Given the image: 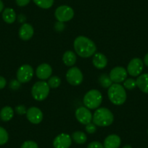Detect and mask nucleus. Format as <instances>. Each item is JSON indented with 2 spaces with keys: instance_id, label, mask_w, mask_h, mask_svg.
Masks as SVG:
<instances>
[{
  "instance_id": "nucleus-32",
  "label": "nucleus",
  "mask_w": 148,
  "mask_h": 148,
  "mask_svg": "<svg viewBox=\"0 0 148 148\" xmlns=\"http://www.w3.org/2000/svg\"><path fill=\"white\" fill-rule=\"evenodd\" d=\"M87 148H105V147H104L103 145H102L101 142L95 141V142H90V143L88 145Z\"/></svg>"
},
{
  "instance_id": "nucleus-27",
  "label": "nucleus",
  "mask_w": 148,
  "mask_h": 148,
  "mask_svg": "<svg viewBox=\"0 0 148 148\" xmlns=\"http://www.w3.org/2000/svg\"><path fill=\"white\" fill-rule=\"evenodd\" d=\"M136 86V80L133 79H128L123 82V87L129 90L134 89Z\"/></svg>"
},
{
  "instance_id": "nucleus-36",
  "label": "nucleus",
  "mask_w": 148,
  "mask_h": 148,
  "mask_svg": "<svg viewBox=\"0 0 148 148\" xmlns=\"http://www.w3.org/2000/svg\"><path fill=\"white\" fill-rule=\"evenodd\" d=\"M18 21H19V23H24L25 21H26V18H25L24 15H20L19 16H18Z\"/></svg>"
},
{
  "instance_id": "nucleus-4",
  "label": "nucleus",
  "mask_w": 148,
  "mask_h": 148,
  "mask_svg": "<svg viewBox=\"0 0 148 148\" xmlns=\"http://www.w3.org/2000/svg\"><path fill=\"white\" fill-rule=\"evenodd\" d=\"M84 104L89 109H97L100 106L102 102V95L97 89H91L84 97Z\"/></svg>"
},
{
  "instance_id": "nucleus-13",
  "label": "nucleus",
  "mask_w": 148,
  "mask_h": 148,
  "mask_svg": "<svg viewBox=\"0 0 148 148\" xmlns=\"http://www.w3.org/2000/svg\"><path fill=\"white\" fill-rule=\"evenodd\" d=\"M72 144V138L68 134L62 133L57 136L53 141L55 148H69Z\"/></svg>"
},
{
  "instance_id": "nucleus-1",
  "label": "nucleus",
  "mask_w": 148,
  "mask_h": 148,
  "mask_svg": "<svg viewBox=\"0 0 148 148\" xmlns=\"http://www.w3.org/2000/svg\"><path fill=\"white\" fill-rule=\"evenodd\" d=\"M74 50L80 57L88 58L95 54L97 47L93 41L84 36H79L73 42Z\"/></svg>"
},
{
  "instance_id": "nucleus-22",
  "label": "nucleus",
  "mask_w": 148,
  "mask_h": 148,
  "mask_svg": "<svg viewBox=\"0 0 148 148\" xmlns=\"http://www.w3.org/2000/svg\"><path fill=\"white\" fill-rule=\"evenodd\" d=\"M71 138L76 143L79 144V145H83L87 140V136L86 134L82 132H75L73 133Z\"/></svg>"
},
{
  "instance_id": "nucleus-23",
  "label": "nucleus",
  "mask_w": 148,
  "mask_h": 148,
  "mask_svg": "<svg viewBox=\"0 0 148 148\" xmlns=\"http://www.w3.org/2000/svg\"><path fill=\"white\" fill-rule=\"evenodd\" d=\"M99 82L103 88H109L113 84V82L110 78L109 75H108L107 73H103L99 76Z\"/></svg>"
},
{
  "instance_id": "nucleus-26",
  "label": "nucleus",
  "mask_w": 148,
  "mask_h": 148,
  "mask_svg": "<svg viewBox=\"0 0 148 148\" xmlns=\"http://www.w3.org/2000/svg\"><path fill=\"white\" fill-rule=\"evenodd\" d=\"M9 139V135L6 129L0 126V145H3L8 142Z\"/></svg>"
},
{
  "instance_id": "nucleus-28",
  "label": "nucleus",
  "mask_w": 148,
  "mask_h": 148,
  "mask_svg": "<svg viewBox=\"0 0 148 148\" xmlns=\"http://www.w3.org/2000/svg\"><path fill=\"white\" fill-rule=\"evenodd\" d=\"M21 148H39L38 145L34 141H25L21 145Z\"/></svg>"
},
{
  "instance_id": "nucleus-31",
  "label": "nucleus",
  "mask_w": 148,
  "mask_h": 148,
  "mask_svg": "<svg viewBox=\"0 0 148 148\" xmlns=\"http://www.w3.org/2000/svg\"><path fill=\"white\" fill-rule=\"evenodd\" d=\"M21 82H19L16 79H12L10 83V88L12 89V90H17L21 86Z\"/></svg>"
},
{
  "instance_id": "nucleus-30",
  "label": "nucleus",
  "mask_w": 148,
  "mask_h": 148,
  "mask_svg": "<svg viewBox=\"0 0 148 148\" xmlns=\"http://www.w3.org/2000/svg\"><path fill=\"white\" fill-rule=\"evenodd\" d=\"M85 130L87 133L89 134H94L97 131V126L95 123H89L88 124L86 125V127H85Z\"/></svg>"
},
{
  "instance_id": "nucleus-17",
  "label": "nucleus",
  "mask_w": 148,
  "mask_h": 148,
  "mask_svg": "<svg viewBox=\"0 0 148 148\" xmlns=\"http://www.w3.org/2000/svg\"><path fill=\"white\" fill-rule=\"evenodd\" d=\"M92 63L94 66L97 69H103L107 66L108 59L105 55L97 52L94 55L92 58Z\"/></svg>"
},
{
  "instance_id": "nucleus-11",
  "label": "nucleus",
  "mask_w": 148,
  "mask_h": 148,
  "mask_svg": "<svg viewBox=\"0 0 148 148\" xmlns=\"http://www.w3.org/2000/svg\"><path fill=\"white\" fill-rule=\"evenodd\" d=\"M76 118L78 121L82 124L86 125L91 123L92 120V115L89 108L86 107H80L76 110Z\"/></svg>"
},
{
  "instance_id": "nucleus-29",
  "label": "nucleus",
  "mask_w": 148,
  "mask_h": 148,
  "mask_svg": "<svg viewBox=\"0 0 148 148\" xmlns=\"http://www.w3.org/2000/svg\"><path fill=\"white\" fill-rule=\"evenodd\" d=\"M15 112H16L17 114L20 115V116L25 115V114H26V113H27L26 108H25V107L23 105H18V106L15 107Z\"/></svg>"
},
{
  "instance_id": "nucleus-38",
  "label": "nucleus",
  "mask_w": 148,
  "mask_h": 148,
  "mask_svg": "<svg viewBox=\"0 0 148 148\" xmlns=\"http://www.w3.org/2000/svg\"><path fill=\"white\" fill-rule=\"evenodd\" d=\"M4 10V3L2 0H0V12H2V11Z\"/></svg>"
},
{
  "instance_id": "nucleus-34",
  "label": "nucleus",
  "mask_w": 148,
  "mask_h": 148,
  "mask_svg": "<svg viewBox=\"0 0 148 148\" xmlns=\"http://www.w3.org/2000/svg\"><path fill=\"white\" fill-rule=\"evenodd\" d=\"M31 0H15L16 4L20 7H25L29 4Z\"/></svg>"
},
{
  "instance_id": "nucleus-14",
  "label": "nucleus",
  "mask_w": 148,
  "mask_h": 148,
  "mask_svg": "<svg viewBox=\"0 0 148 148\" xmlns=\"http://www.w3.org/2000/svg\"><path fill=\"white\" fill-rule=\"evenodd\" d=\"M52 68L47 63H42L37 67L36 70V76L41 80H47L49 79L52 75Z\"/></svg>"
},
{
  "instance_id": "nucleus-37",
  "label": "nucleus",
  "mask_w": 148,
  "mask_h": 148,
  "mask_svg": "<svg viewBox=\"0 0 148 148\" xmlns=\"http://www.w3.org/2000/svg\"><path fill=\"white\" fill-rule=\"evenodd\" d=\"M144 63L145 64V65L148 67V53L144 58Z\"/></svg>"
},
{
  "instance_id": "nucleus-16",
  "label": "nucleus",
  "mask_w": 148,
  "mask_h": 148,
  "mask_svg": "<svg viewBox=\"0 0 148 148\" xmlns=\"http://www.w3.org/2000/svg\"><path fill=\"white\" fill-rule=\"evenodd\" d=\"M121 144L120 136L116 134H110L105 138L104 141L105 148H119Z\"/></svg>"
},
{
  "instance_id": "nucleus-6",
  "label": "nucleus",
  "mask_w": 148,
  "mask_h": 148,
  "mask_svg": "<svg viewBox=\"0 0 148 148\" xmlns=\"http://www.w3.org/2000/svg\"><path fill=\"white\" fill-rule=\"evenodd\" d=\"M55 16L60 22H68L73 18L74 11L68 5H62L55 10Z\"/></svg>"
},
{
  "instance_id": "nucleus-39",
  "label": "nucleus",
  "mask_w": 148,
  "mask_h": 148,
  "mask_svg": "<svg viewBox=\"0 0 148 148\" xmlns=\"http://www.w3.org/2000/svg\"><path fill=\"white\" fill-rule=\"evenodd\" d=\"M123 148H132V146H131V145H124V146L123 147Z\"/></svg>"
},
{
  "instance_id": "nucleus-7",
  "label": "nucleus",
  "mask_w": 148,
  "mask_h": 148,
  "mask_svg": "<svg viewBox=\"0 0 148 148\" xmlns=\"http://www.w3.org/2000/svg\"><path fill=\"white\" fill-rule=\"evenodd\" d=\"M83 74L81 70L77 67H72L66 73V79L72 86H79L83 82Z\"/></svg>"
},
{
  "instance_id": "nucleus-18",
  "label": "nucleus",
  "mask_w": 148,
  "mask_h": 148,
  "mask_svg": "<svg viewBox=\"0 0 148 148\" xmlns=\"http://www.w3.org/2000/svg\"><path fill=\"white\" fill-rule=\"evenodd\" d=\"M136 86L144 93L148 94V73L139 75L136 80Z\"/></svg>"
},
{
  "instance_id": "nucleus-19",
  "label": "nucleus",
  "mask_w": 148,
  "mask_h": 148,
  "mask_svg": "<svg viewBox=\"0 0 148 148\" xmlns=\"http://www.w3.org/2000/svg\"><path fill=\"white\" fill-rule=\"evenodd\" d=\"M2 18L4 21L8 24H12L16 20V13L12 8H6L2 12Z\"/></svg>"
},
{
  "instance_id": "nucleus-25",
  "label": "nucleus",
  "mask_w": 148,
  "mask_h": 148,
  "mask_svg": "<svg viewBox=\"0 0 148 148\" xmlns=\"http://www.w3.org/2000/svg\"><path fill=\"white\" fill-rule=\"evenodd\" d=\"M47 84L49 86V87L55 89V88H58L60 86L61 79L58 76H52V77L49 79Z\"/></svg>"
},
{
  "instance_id": "nucleus-10",
  "label": "nucleus",
  "mask_w": 148,
  "mask_h": 148,
  "mask_svg": "<svg viewBox=\"0 0 148 148\" xmlns=\"http://www.w3.org/2000/svg\"><path fill=\"white\" fill-rule=\"evenodd\" d=\"M144 64L140 58H133L127 66V73L132 76H138L143 71Z\"/></svg>"
},
{
  "instance_id": "nucleus-20",
  "label": "nucleus",
  "mask_w": 148,
  "mask_h": 148,
  "mask_svg": "<svg viewBox=\"0 0 148 148\" xmlns=\"http://www.w3.org/2000/svg\"><path fill=\"white\" fill-rule=\"evenodd\" d=\"M62 61L64 64L68 67L74 65L76 62V55L74 52L71 50L66 51L62 56Z\"/></svg>"
},
{
  "instance_id": "nucleus-24",
  "label": "nucleus",
  "mask_w": 148,
  "mask_h": 148,
  "mask_svg": "<svg viewBox=\"0 0 148 148\" xmlns=\"http://www.w3.org/2000/svg\"><path fill=\"white\" fill-rule=\"evenodd\" d=\"M34 3L42 9H49L53 5L54 0H33Z\"/></svg>"
},
{
  "instance_id": "nucleus-5",
  "label": "nucleus",
  "mask_w": 148,
  "mask_h": 148,
  "mask_svg": "<svg viewBox=\"0 0 148 148\" xmlns=\"http://www.w3.org/2000/svg\"><path fill=\"white\" fill-rule=\"evenodd\" d=\"M50 87L46 82L40 81L36 82L31 89V95L36 101H43L49 94Z\"/></svg>"
},
{
  "instance_id": "nucleus-2",
  "label": "nucleus",
  "mask_w": 148,
  "mask_h": 148,
  "mask_svg": "<svg viewBox=\"0 0 148 148\" xmlns=\"http://www.w3.org/2000/svg\"><path fill=\"white\" fill-rule=\"evenodd\" d=\"M93 123L96 126L105 127L113 123L114 116L109 109L106 108H97L92 116Z\"/></svg>"
},
{
  "instance_id": "nucleus-8",
  "label": "nucleus",
  "mask_w": 148,
  "mask_h": 148,
  "mask_svg": "<svg viewBox=\"0 0 148 148\" xmlns=\"http://www.w3.org/2000/svg\"><path fill=\"white\" fill-rule=\"evenodd\" d=\"M17 80L24 84L29 82L34 76V69L29 65H23L17 71Z\"/></svg>"
},
{
  "instance_id": "nucleus-33",
  "label": "nucleus",
  "mask_w": 148,
  "mask_h": 148,
  "mask_svg": "<svg viewBox=\"0 0 148 148\" xmlns=\"http://www.w3.org/2000/svg\"><path fill=\"white\" fill-rule=\"evenodd\" d=\"M65 24H64V23L60 22V21L55 23V31H59V32L63 31V30L65 29Z\"/></svg>"
},
{
  "instance_id": "nucleus-40",
  "label": "nucleus",
  "mask_w": 148,
  "mask_h": 148,
  "mask_svg": "<svg viewBox=\"0 0 148 148\" xmlns=\"http://www.w3.org/2000/svg\"><path fill=\"white\" fill-rule=\"evenodd\" d=\"M147 133H148V131H147Z\"/></svg>"
},
{
  "instance_id": "nucleus-35",
  "label": "nucleus",
  "mask_w": 148,
  "mask_h": 148,
  "mask_svg": "<svg viewBox=\"0 0 148 148\" xmlns=\"http://www.w3.org/2000/svg\"><path fill=\"white\" fill-rule=\"evenodd\" d=\"M7 81L4 77L0 76V89H2L6 86Z\"/></svg>"
},
{
  "instance_id": "nucleus-21",
  "label": "nucleus",
  "mask_w": 148,
  "mask_h": 148,
  "mask_svg": "<svg viewBox=\"0 0 148 148\" xmlns=\"http://www.w3.org/2000/svg\"><path fill=\"white\" fill-rule=\"evenodd\" d=\"M14 116V110L11 107L5 106L0 111V119L3 121H10Z\"/></svg>"
},
{
  "instance_id": "nucleus-3",
  "label": "nucleus",
  "mask_w": 148,
  "mask_h": 148,
  "mask_svg": "<svg viewBox=\"0 0 148 148\" xmlns=\"http://www.w3.org/2000/svg\"><path fill=\"white\" fill-rule=\"evenodd\" d=\"M110 101L116 105H121L126 102L127 95L123 86L120 84H113L108 91Z\"/></svg>"
},
{
  "instance_id": "nucleus-9",
  "label": "nucleus",
  "mask_w": 148,
  "mask_h": 148,
  "mask_svg": "<svg viewBox=\"0 0 148 148\" xmlns=\"http://www.w3.org/2000/svg\"><path fill=\"white\" fill-rule=\"evenodd\" d=\"M127 71L123 67H115L110 72L109 76L114 84H121L127 78Z\"/></svg>"
},
{
  "instance_id": "nucleus-12",
  "label": "nucleus",
  "mask_w": 148,
  "mask_h": 148,
  "mask_svg": "<svg viewBox=\"0 0 148 148\" xmlns=\"http://www.w3.org/2000/svg\"><path fill=\"white\" fill-rule=\"evenodd\" d=\"M26 117L31 123L34 124H39L43 120V113L39 108L36 107H31L27 110Z\"/></svg>"
},
{
  "instance_id": "nucleus-15",
  "label": "nucleus",
  "mask_w": 148,
  "mask_h": 148,
  "mask_svg": "<svg viewBox=\"0 0 148 148\" xmlns=\"http://www.w3.org/2000/svg\"><path fill=\"white\" fill-rule=\"evenodd\" d=\"M34 28L29 23H23L19 29V36L23 41L30 40L34 36Z\"/></svg>"
}]
</instances>
